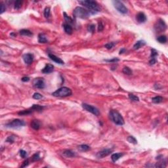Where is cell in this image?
Returning a JSON list of instances; mask_svg holds the SVG:
<instances>
[{
	"label": "cell",
	"instance_id": "34",
	"mask_svg": "<svg viewBox=\"0 0 168 168\" xmlns=\"http://www.w3.org/2000/svg\"><path fill=\"white\" fill-rule=\"evenodd\" d=\"M50 15V8L49 7H46L44 10V16L46 18H48Z\"/></svg>",
	"mask_w": 168,
	"mask_h": 168
},
{
	"label": "cell",
	"instance_id": "37",
	"mask_svg": "<svg viewBox=\"0 0 168 168\" xmlns=\"http://www.w3.org/2000/svg\"><path fill=\"white\" fill-rule=\"evenodd\" d=\"M20 156L23 158H26V156H27V153L25 150H20Z\"/></svg>",
	"mask_w": 168,
	"mask_h": 168
},
{
	"label": "cell",
	"instance_id": "35",
	"mask_svg": "<svg viewBox=\"0 0 168 168\" xmlns=\"http://www.w3.org/2000/svg\"><path fill=\"white\" fill-rule=\"evenodd\" d=\"M114 45H115V43L114 42H110V43H107V44L104 45V47L107 48V49H112Z\"/></svg>",
	"mask_w": 168,
	"mask_h": 168
},
{
	"label": "cell",
	"instance_id": "5",
	"mask_svg": "<svg viewBox=\"0 0 168 168\" xmlns=\"http://www.w3.org/2000/svg\"><path fill=\"white\" fill-rule=\"evenodd\" d=\"M24 125H25V122L24 121L19 119H15L7 123L5 127L8 128H11V129H19L24 126Z\"/></svg>",
	"mask_w": 168,
	"mask_h": 168
},
{
	"label": "cell",
	"instance_id": "32",
	"mask_svg": "<svg viewBox=\"0 0 168 168\" xmlns=\"http://www.w3.org/2000/svg\"><path fill=\"white\" fill-rule=\"evenodd\" d=\"M33 98L34 99H37V100H39L43 98V96L42 95L39 93H35L33 95Z\"/></svg>",
	"mask_w": 168,
	"mask_h": 168
},
{
	"label": "cell",
	"instance_id": "23",
	"mask_svg": "<svg viewBox=\"0 0 168 168\" xmlns=\"http://www.w3.org/2000/svg\"><path fill=\"white\" fill-rule=\"evenodd\" d=\"M78 149L82 152H87L90 150V146L87 145H81L78 146Z\"/></svg>",
	"mask_w": 168,
	"mask_h": 168
},
{
	"label": "cell",
	"instance_id": "44",
	"mask_svg": "<svg viewBox=\"0 0 168 168\" xmlns=\"http://www.w3.org/2000/svg\"><path fill=\"white\" fill-rule=\"evenodd\" d=\"M21 80H22L23 82H28V81H30V78L25 76V77H23V78H22Z\"/></svg>",
	"mask_w": 168,
	"mask_h": 168
},
{
	"label": "cell",
	"instance_id": "18",
	"mask_svg": "<svg viewBox=\"0 0 168 168\" xmlns=\"http://www.w3.org/2000/svg\"><path fill=\"white\" fill-rule=\"evenodd\" d=\"M63 28H64V30H65V32L68 35H70L72 34V31H73V30H72V26L68 24V23H65L63 24Z\"/></svg>",
	"mask_w": 168,
	"mask_h": 168
},
{
	"label": "cell",
	"instance_id": "40",
	"mask_svg": "<svg viewBox=\"0 0 168 168\" xmlns=\"http://www.w3.org/2000/svg\"><path fill=\"white\" fill-rule=\"evenodd\" d=\"M104 29V25L103 24V23L102 22H100L99 23V26H98V31L99 32H101L103 31Z\"/></svg>",
	"mask_w": 168,
	"mask_h": 168
},
{
	"label": "cell",
	"instance_id": "45",
	"mask_svg": "<svg viewBox=\"0 0 168 168\" xmlns=\"http://www.w3.org/2000/svg\"><path fill=\"white\" fill-rule=\"evenodd\" d=\"M126 51V49H122L120 51V55H121V54H123V53L124 52Z\"/></svg>",
	"mask_w": 168,
	"mask_h": 168
},
{
	"label": "cell",
	"instance_id": "1",
	"mask_svg": "<svg viewBox=\"0 0 168 168\" xmlns=\"http://www.w3.org/2000/svg\"><path fill=\"white\" fill-rule=\"evenodd\" d=\"M78 2L84 7H85L88 9L90 10V12L93 14L96 13V12H99L101 10L99 5L95 1L84 0V1H79Z\"/></svg>",
	"mask_w": 168,
	"mask_h": 168
},
{
	"label": "cell",
	"instance_id": "24",
	"mask_svg": "<svg viewBox=\"0 0 168 168\" xmlns=\"http://www.w3.org/2000/svg\"><path fill=\"white\" fill-rule=\"evenodd\" d=\"M163 100H164V98L161 96H156L152 99V101L154 103H160Z\"/></svg>",
	"mask_w": 168,
	"mask_h": 168
},
{
	"label": "cell",
	"instance_id": "29",
	"mask_svg": "<svg viewBox=\"0 0 168 168\" xmlns=\"http://www.w3.org/2000/svg\"><path fill=\"white\" fill-rule=\"evenodd\" d=\"M128 97H129V99L133 100V101H139V97H137L136 95H133V94L132 93H129Z\"/></svg>",
	"mask_w": 168,
	"mask_h": 168
},
{
	"label": "cell",
	"instance_id": "33",
	"mask_svg": "<svg viewBox=\"0 0 168 168\" xmlns=\"http://www.w3.org/2000/svg\"><path fill=\"white\" fill-rule=\"evenodd\" d=\"M88 31L90 32L91 33H94L95 32V24H91L89 26H88Z\"/></svg>",
	"mask_w": 168,
	"mask_h": 168
},
{
	"label": "cell",
	"instance_id": "13",
	"mask_svg": "<svg viewBox=\"0 0 168 168\" xmlns=\"http://www.w3.org/2000/svg\"><path fill=\"white\" fill-rule=\"evenodd\" d=\"M48 56H49V58H50L51 61H54L55 62H56V63L58 64V65H64V64H65L64 61L62 60L61 58H58V57L55 56V55H53V54H49Z\"/></svg>",
	"mask_w": 168,
	"mask_h": 168
},
{
	"label": "cell",
	"instance_id": "26",
	"mask_svg": "<svg viewBox=\"0 0 168 168\" xmlns=\"http://www.w3.org/2000/svg\"><path fill=\"white\" fill-rule=\"evenodd\" d=\"M122 72H123L124 74H126V75H131L133 74V72L132 70L129 68V67H127V66H125L124 68H123V70H122Z\"/></svg>",
	"mask_w": 168,
	"mask_h": 168
},
{
	"label": "cell",
	"instance_id": "42",
	"mask_svg": "<svg viewBox=\"0 0 168 168\" xmlns=\"http://www.w3.org/2000/svg\"><path fill=\"white\" fill-rule=\"evenodd\" d=\"M28 164H29V161H28V160H26L23 162V165H21V168H25L27 165H28Z\"/></svg>",
	"mask_w": 168,
	"mask_h": 168
},
{
	"label": "cell",
	"instance_id": "11",
	"mask_svg": "<svg viewBox=\"0 0 168 168\" xmlns=\"http://www.w3.org/2000/svg\"><path fill=\"white\" fill-rule=\"evenodd\" d=\"M23 58L26 65H30L34 61V55L31 53H26L23 55Z\"/></svg>",
	"mask_w": 168,
	"mask_h": 168
},
{
	"label": "cell",
	"instance_id": "2",
	"mask_svg": "<svg viewBox=\"0 0 168 168\" xmlns=\"http://www.w3.org/2000/svg\"><path fill=\"white\" fill-rule=\"evenodd\" d=\"M109 116H110V120H112L114 123H116V125L122 126L125 123L123 117L122 116V115L116 110H110V113H109Z\"/></svg>",
	"mask_w": 168,
	"mask_h": 168
},
{
	"label": "cell",
	"instance_id": "16",
	"mask_svg": "<svg viewBox=\"0 0 168 168\" xmlns=\"http://www.w3.org/2000/svg\"><path fill=\"white\" fill-rule=\"evenodd\" d=\"M62 155L66 158H73L76 156V154L70 150H65L62 152Z\"/></svg>",
	"mask_w": 168,
	"mask_h": 168
},
{
	"label": "cell",
	"instance_id": "15",
	"mask_svg": "<svg viewBox=\"0 0 168 168\" xmlns=\"http://www.w3.org/2000/svg\"><path fill=\"white\" fill-rule=\"evenodd\" d=\"M44 108V107L38 105V104H34L32 107L31 108H30L28 110H30V112L31 113H32L33 112H35V111H38V112H41L43 110V109Z\"/></svg>",
	"mask_w": 168,
	"mask_h": 168
},
{
	"label": "cell",
	"instance_id": "4",
	"mask_svg": "<svg viewBox=\"0 0 168 168\" xmlns=\"http://www.w3.org/2000/svg\"><path fill=\"white\" fill-rule=\"evenodd\" d=\"M72 93V90L66 87H62L53 93V96L56 97H66L70 96Z\"/></svg>",
	"mask_w": 168,
	"mask_h": 168
},
{
	"label": "cell",
	"instance_id": "43",
	"mask_svg": "<svg viewBox=\"0 0 168 168\" xmlns=\"http://www.w3.org/2000/svg\"><path fill=\"white\" fill-rule=\"evenodd\" d=\"M156 62H157L156 58H150V61H149V63H150V65H154V64L156 63Z\"/></svg>",
	"mask_w": 168,
	"mask_h": 168
},
{
	"label": "cell",
	"instance_id": "46",
	"mask_svg": "<svg viewBox=\"0 0 168 168\" xmlns=\"http://www.w3.org/2000/svg\"><path fill=\"white\" fill-rule=\"evenodd\" d=\"M11 36H16V34H14V33H11Z\"/></svg>",
	"mask_w": 168,
	"mask_h": 168
},
{
	"label": "cell",
	"instance_id": "9",
	"mask_svg": "<svg viewBox=\"0 0 168 168\" xmlns=\"http://www.w3.org/2000/svg\"><path fill=\"white\" fill-rule=\"evenodd\" d=\"M33 84L38 89H43L45 86V81H44L43 78H36L33 81Z\"/></svg>",
	"mask_w": 168,
	"mask_h": 168
},
{
	"label": "cell",
	"instance_id": "22",
	"mask_svg": "<svg viewBox=\"0 0 168 168\" xmlns=\"http://www.w3.org/2000/svg\"><path fill=\"white\" fill-rule=\"evenodd\" d=\"M20 34L22 35V36H32L33 34L32 32H30V30L26 29H23L21 30L20 31Z\"/></svg>",
	"mask_w": 168,
	"mask_h": 168
},
{
	"label": "cell",
	"instance_id": "6",
	"mask_svg": "<svg viewBox=\"0 0 168 168\" xmlns=\"http://www.w3.org/2000/svg\"><path fill=\"white\" fill-rule=\"evenodd\" d=\"M113 4L114 7L116 8V9L119 13L123 14V15H126V14L128 13L127 8L125 6V5H124L122 1L116 0V1H113Z\"/></svg>",
	"mask_w": 168,
	"mask_h": 168
},
{
	"label": "cell",
	"instance_id": "12",
	"mask_svg": "<svg viewBox=\"0 0 168 168\" xmlns=\"http://www.w3.org/2000/svg\"><path fill=\"white\" fill-rule=\"evenodd\" d=\"M136 19L137 21L139 23H144L146 21V16L145 13H139L137 15H136Z\"/></svg>",
	"mask_w": 168,
	"mask_h": 168
},
{
	"label": "cell",
	"instance_id": "36",
	"mask_svg": "<svg viewBox=\"0 0 168 168\" xmlns=\"http://www.w3.org/2000/svg\"><path fill=\"white\" fill-rule=\"evenodd\" d=\"M64 15H65V19L66 20V22H68L69 23H72V21H73V20L70 17H69V16L66 14V13H64Z\"/></svg>",
	"mask_w": 168,
	"mask_h": 168
},
{
	"label": "cell",
	"instance_id": "7",
	"mask_svg": "<svg viewBox=\"0 0 168 168\" xmlns=\"http://www.w3.org/2000/svg\"><path fill=\"white\" fill-rule=\"evenodd\" d=\"M82 107L84 108V110H85L87 112H91V114H94L95 116H99L100 114V112H99V110L97 109L96 107H93L91 106L90 104H88L86 103H83L82 104Z\"/></svg>",
	"mask_w": 168,
	"mask_h": 168
},
{
	"label": "cell",
	"instance_id": "31",
	"mask_svg": "<svg viewBox=\"0 0 168 168\" xmlns=\"http://www.w3.org/2000/svg\"><path fill=\"white\" fill-rule=\"evenodd\" d=\"M39 159H40V156H39V153H36L33 155L32 158V162H36V161H38Z\"/></svg>",
	"mask_w": 168,
	"mask_h": 168
},
{
	"label": "cell",
	"instance_id": "38",
	"mask_svg": "<svg viewBox=\"0 0 168 168\" xmlns=\"http://www.w3.org/2000/svg\"><path fill=\"white\" fill-rule=\"evenodd\" d=\"M14 141H15V137L13 135H11L8 137V138H7L6 140V142H11V143H12V142H14Z\"/></svg>",
	"mask_w": 168,
	"mask_h": 168
},
{
	"label": "cell",
	"instance_id": "20",
	"mask_svg": "<svg viewBox=\"0 0 168 168\" xmlns=\"http://www.w3.org/2000/svg\"><path fill=\"white\" fill-rule=\"evenodd\" d=\"M38 42L41 43H45L48 42V39L47 38V36L44 34H39L38 35Z\"/></svg>",
	"mask_w": 168,
	"mask_h": 168
},
{
	"label": "cell",
	"instance_id": "41",
	"mask_svg": "<svg viewBox=\"0 0 168 168\" xmlns=\"http://www.w3.org/2000/svg\"><path fill=\"white\" fill-rule=\"evenodd\" d=\"M106 62H116L119 61V59L118 58H113L112 59H110V60H104Z\"/></svg>",
	"mask_w": 168,
	"mask_h": 168
},
{
	"label": "cell",
	"instance_id": "10",
	"mask_svg": "<svg viewBox=\"0 0 168 168\" xmlns=\"http://www.w3.org/2000/svg\"><path fill=\"white\" fill-rule=\"evenodd\" d=\"M112 152V150L110 149H104L103 150L98 152L96 154V156L98 158H103L104 157L110 154Z\"/></svg>",
	"mask_w": 168,
	"mask_h": 168
},
{
	"label": "cell",
	"instance_id": "8",
	"mask_svg": "<svg viewBox=\"0 0 168 168\" xmlns=\"http://www.w3.org/2000/svg\"><path fill=\"white\" fill-rule=\"evenodd\" d=\"M156 31L157 32H162L164 31H165L167 28V25L164 22V20L162 19H159L157 23H156L155 26H154Z\"/></svg>",
	"mask_w": 168,
	"mask_h": 168
},
{
	"label": "cell",
	"instance_id": "14",
	"mask_svg": "<svg viewBox=\"0 0 168 168\" xmlns=\"http://www.w3.org/2000/svg\"><path fill=\"white\" fill-rule=\"evenodd\" d=\"M53 70H54V66L51 64H48L43 68L42 72L43 74H49V73H51L53 71Z\"/></svg>",
	"mask_w": 168,
	"mask_h": 168
},
{
	"label": "cell",
	"instance_id": "25",
	"mask_svg": "<svg viewBox=\"0 0 168 168\" xmlns=\"http://www.w3.org/2000/svg\"><path fill=\"white\" fill-rule=\"evenodd\" d=\"M157 41L160 43H165L167 42V37L164 35L160 36L157 38Z\"/></svg>",
	"mask_w": 168,
	"mask_h": 168
},
{
	"label": "cell",
	"instance_id": "30",
	"mask_svg": "<svg viewBox=\"0 0 168 168\" xmlns=\"http://www.w3.org/2000/svg\"><path fill=\"white\" fill-rule=\"evenodd\" d=\"M158 55V51L154 49H151V55L150 58H156V57Z\"/></svg>",
	"mask_w": 168,
	"mask_h": 168
},
{
	"label": "cell",
	"instance_id": "27",
	"mask_svg": "<svg viewBox=\"0 0 168 168\" xmlns=\"http://www.w3.org/2000/svg\"><path fill=\"white\" fill-rule=\"evenodd\" d=\"M22 3H23L22 1H20V0L16 1L15 2V4H14V8L15 9H19L21 7V6H22Z\"/></svg>",
	"mask_w": 168,
	"mask_h": 168
},
{
	"label": "cell",
	"instance_id": "21",
	"mask_svg": "<svg viewBox=\"0 0 168 168\" xmlns=\"http://www.w3.org/2000/svg\"><path fill=\"white\" fill-rule=\"evenodd\" d=\"M123 156V153H115V154H113L112 156H111V159L112 160L113 162H116V161H118L120 158H122V156Z\"/></svg>",
	"mask_w": 168,
	"mask_h": 168
},
{
	"label": "cell",
	"instance_id": "19",
	"mask_svg": "<svg viewBox=\"0 0 168 168\" xmlns=\"http://www.w3.org/2000/svg\"><path fill=\"white\" fill-rule=\"evenodd\" d=\"M30 126L32 129H35V130H38L40 127V122H39V120H33L30 123Z\"/></svg>",
	"mask_w": 168,
	"mask_h": 168
},
{
	"label": "cell",
	"instance_id": "3",
	"mask_svg": "<svg viewBox=\"0 0 168 168\" xmlns=\"http://www.w3.org/2000/svg\"><path fill=\"white\" fill-rule=\"evenodd\" d=\"M74 16L81 19H87L90 16V12L81 7H77L74 10Z\"/></svg>",
	"mask_w": 168,
	"mask_h": 168
},
{
	"label": "cell",
	"instance_id": "17",
	"mask_svg": "<svg viewBox=\"0 0 168 168\" xmlns=\"http://www.w3.org/2000/svg\"><path fill=\"white\" fill-rule=\"evenodd\" d=\"M146 45V42L143 40H139V41H137L135 43V45H133V49L135 50H137L141 48L142 47H143L144 45Z\"/></svg>",
	"mask_w": 168,
	"mask_h": 168
},
{
	"label": "cell",
	"instance_id": "39",
	"mask_svg": "<svg viewBox=\"0 0 168 168\" xmlns=\"http://www.w3.org/2000/svg\"><path fill=\"white\" fill-rule=\"evenodd\" d=\"M0 5H1V11H0V13L1 14H2V13H3L5 11V10H6V7H5V5L3 4V3H1V4H0Z\"/></svg>",
	"mask_w": 168,
	"mask_h": 168
},
{
	"label": "cell",
	"instance_id": "28",
	"mask_svg": "<svg viewBox=\"0 0 168 168\" xmlns=\"http://www.w3.org/2000/svg\"><path fill=\"white\" fill-rule=\"evenodd\" d=\"M127 141H128V142H129L130 143H133V144H134V145H136V144L137 143V139H136L133 136H129V137H127Z\"/></svg>",
	"mask_w": 168,
	"mask_h": 168
}]
</instances>
